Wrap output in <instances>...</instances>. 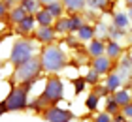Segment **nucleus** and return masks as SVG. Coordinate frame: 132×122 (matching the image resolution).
I'll return each mask as SVG.
<instances>
[{
  "mask_svg": "<svg viewBox=\"0 0 132 122\" xmlns=\"http://www.w3.org/2000/svg\"><path fill=\"white\" fill-rule=\"evenodd\" d=\"M62 98H64V85H62V81L59 77H49L47 83H45V88H44V92H42V96L36 98L34 101H30L28 107L34 109V111H40L42 107L47 109V105H55V103H59Z\"/></svg>",
  "mask_w": 132,
  "mask_h": 122,
  "instance_id": "nucleus-1",
  "label": "nucleus"
},
{
  "mask_svg": "<svg viewBox=\"0 0 132 122\" xmlns=\"http://www.w3.org/2000/svg\"><path fill=\"white\" fill-rule=\"evenodd\" d=\"M40 60H42V68H44L45 71H59V70H62L66 66L64 53L59 47H55V45H47V47L42 49Z\"/></svg>",
  "mask_w": 132,
  "mask_h": 122,
  "instance_id": "nucleus-2",
  "label": "nucleus"
},
{
  "mask_svg": "<svg viewBox=\"0 0 132 122\" xmlns=\"http://www.w3.org/2000/svg\"><path fill=\"white\" fill-rule=\"evenodd\" d=\"M40 70H42V60L32 57L30 60H27L25 64L17 66V70L13 73V81L15 83H30V81H36L40 75Z\"/></svg>",
  "mask_w": 132,
  "mask_h": 122,
  "instance_id": "nucleus-3",
  "label": "nucleus"
},
{
  "mask_svg": "<svg viewBox=\"0 0 132 122\" xmlns=\"http://www.w3.org/2000/svg\"><path fill=\"white\" fill-rule=\"evenodd\" d=\"M36 81H30V83H25L23 87H13L11 92L6 98V105H8V111H25L28 107V101H27V94L30 87Z\"/></svg>",
  "mask_w": 132,
  "mask_h": 122,
  "instance_id": "nucleus-4",
  "label": "nucleus"
},
{
  "mask_svg": "<svg viewBox=\"0 0 132 122\" xmlns=\"http://www.w3.org/2000/svg\"><path fill=\"white\" fill-rule=\"evenodd\" d=\"M32 53H34V47L28 40H17L13 43V47H11L10 62L15 64V66H21V64H25L27 60L32 58Z\"/></svg>",
  "mask_w": 132,
  "mask_h": 122,
  "instance_id": "nucleus-5",
  "label": "nucleus"
},
{
  "mask_svg": "<svg viewBox=\"0 0 132 122\" xmlns=\"http://www.w3.org/2000/svg\"><path fill=\"white\" fill-rule=\"evenodd\" d=\"M74 118V115H72L68 109H61V107H47L44 111V120L45 122H70Z\"/></svg>",
  "mask_w": 132,
  "mask_h": 122,
  "instance_id": "nucleus-6",
  "label": "nucleus"
},
{
  "mask_svg": "<svg viewBox=\"0 0 132 122\" xmlns=\"http://www.w3.org/2000/svg\"><path fill=\"white\" fill-rule=\"evenodd\" d=\"M36 38H38L42 43H51V41L55 40V28L40 26V30H36Z\"/></svg>",
  "mask_w": 132,
  "mask_h": 122,
  "instance_id": "nucleus-7",
  "label": "nucleus"
},
{
  "mask_svg": "<svg viewBox=\"0 0 132 122\" xmlns=\"http://www.w3.org/2000/svg\"><path fill=\"white\" fill-rule=\"evenodd\" d=\"M93 68L96 70L98 73H108L111 70V60L110 57H96L93 60Z\"/></svg>",
  "mask_w": 132,
  "mask_h": 122,
  "instance_id": "nucleus-8",
  "label": "nucleus"
},
{
  "mask_svg": "<svg viewBox=\"0 0 132 122\" xmlns=\"http://www.w3.org/2000/svg\"><path fill=\"white\" fill-rule=\"evenodd\" d=\"M53 19H55V17L51 15V11L47 8H42L38 13H36V23H40V26H51Z\"/></svg>",
  "mask_w": 132,
  "mask_h": 122,
  "instance_id": "nucleus-9",
  "label": "nucleus"
},
{
  "mask_svg": "<svg viewBox=\"0 0 132 122\" xmlns=\"http://www.w3.org/2000/svg\"><path fill=\"white\" fill-rule=\"evenodd\" d=\"M121 83H123V77L119 75V73H110V75H108V81H106V87H108L110 92H115V90H119Z\"/></svg>",
  "mask_w": 132,
  "mask_h": 122,
  "instance_id": "nucleus-10",
  "label": "nucleus"
},
{
  "mask_svg": "<svg viewBox=\"0 0 132 122\" xmlns=\"http://www.w3.org/2000/svg\"><path fill=\"white\" fill-rule=\"evenodd\" d=\"M34 24H36V17L27 15L25 21H21L19 24H17V32H19V34H28V32L34 28Z\"/></svg>",
  "mask_w": 132,
  "mask_h": 122,
  "instance_id": "nucleus-11",
  "label": "nucleus"
},
{
  "mask_svg": "<svg viewBox=\"0 0 132 122\" xmlns=\"http://www.w3.org/2000/svg\"><path fill=\"white\" fill-rule=\"evenodd\" d=\"M113 98H115V101L121 107L128 105V103L132 101V94L128 92V90H115V92H113Z\"/></svg>",
  "mask_w": 132,
  "mask_h": 122,
  "instance_id": "nucleus-12",
  "label": "nucleus"
},
{
  "mask_svg": "<svg viewBox=\"0 0 132 122\" xmlns=\"http://www.w3.org/2000/svg\"><path fill=\"white\" fill-rule=\"evenodd\" d=\"M27 11H25V8L23 6H19V8H13L11 10V13H10V19H11V23H15V24H19L21 21H25L27 19Z\"/></svg>",
  "mask_w": 132,
  "mask_h": 122,
  "instance_id": "nucleus-13",
  "label": "nucleus"
},
{
  "mask_svg": "<svg viewBox=\"0 0 132 122\" xmlns=\"http://www.w3.org/2000/svg\"><path fill=\"white\" fill-rule=\"evenodd\" d=\"M104 51H106V45L102 43L100 40H93V41H91V45H89V53H91L94 58H96V57H102V53H104Z\"/></svg>",
  "mask_w": 132,
  "mask_h": 122,
  "instance_id": "nucleus-14",
  "label": "nucleus"
},
{
  "mask_svg": "<svg viewBox=\"0 0 132 122\" xmlns=\"http://www.w3.org/2000/svg\"><path fill=\"white\" fill-rule=\"evenodd\" d=\"M62 4L68 11H81L85 8V0H62Z\"/></svg>",
  "mask_w": 132,
  "mask_h": 122,
  "instance_id": "nucleus-15",
  "label": "nucleus"
},
{
  "mask_svg": "<svg viewBox=\"0 0 132 122\" xmlns=\"http://www.w3.org/2000/svg\"><path fill=\"white\" fill-rule=\"evenodd\" d=\"M23 8H25V11L28 15H32V13H38L40 11V0H23Z\"/></svg>",
  "mask_w": 132,
  "mask_h": 122,
  "instance_id": "nucleus-16",
  "label": "nucleus"
},
{
  "mask_svg": "<svg viewBox=\"0 0 132 122\" xmlns=\"http://www.w3.org/2000/svg\"><path fill=\"white\" fill-rule=\"evenodd\" d=\"M113 21H115V26H117V28H121V30H125V28L128 26V23H130L128 13H115Z\"/></svg>",
  "mask_w": 132,
  "mask_h": 122,
  "instance_id": "nucleus-17",
  "label": "nucleus"
},
{
  "mask_svg": "<svg viewBox=\"0 0 132 122\" xmlns=\"http://www.w3.org/2000/svg\"><path fill=\"white\" fill-rule=\"evenodd\" d=\"M106 53L110 58H117L119 54H121V45L117 43V41H110V43L106 45Z\"/></svg>",
  "mask_w": 132,
  "mask_h": 122,
  "instance_id": "nucleus-18",
  "label": "nucleus"
},
{
  "mask_svg": "<svg viewBox=\"0 0 132 122\" xmlns=\"http://www.w3.org/2000/svg\"><path fill=\"white\" fill-rule=\"evenodd\" d=\"M77 36H79V40H93L94 38V28L83 24V26L77 30Z\"/></svg>",
  "mask_w": 132,
  "mask_h": 122,
  "instance_id": "nucleus-19",
  "label": "nucleus"
},
{
  "mask_svg": "<svg viewBox=\"0 0 132 122\" xmlns=\"http://www.w3.org/2000/svg\"><path fill=\"white\" fill-rule=\"evenodd\" d=\"M83 26V21H81V17H77V15H72L70 19H68V32H77Z\"/></svg>",
  "mask_w": 132,
  "mask_h": 122,
  "instance_id": "nucleus-20",
  "label": "nucleus"
},
{
  "mask_svg": "<svg viewBox=\"0 0 132 122\" xmlns=\"http://www.w3.org/2000/svg\"><path fill=\"white\" fill-rule=\"evenodd\" d=\"M98 81H100V73L93 68V70L85 75V83H89V85H98Z\"/></svg>",
  "mask_w": 132,
  "mask_h": 122,
  "instance_id": "nucleus-21",
  "label": "nucleus"
},
{
  "mask_svg": "<svg viewBox=\"0 0 132 122\" xmlns=\"http://www.w3.org/2000/svg\"><path fill=\"white\" fill-rule=\"evenodd\" d=\"M119 107H121V105L115 101V98H113V96L108 98V109H106V111L110 113V115H117L119 113Z\"/></svg>",
  "mask_w": 132,
  "mask_h": 122,
  "instance_id": "nucleus-22",
  "label": "nucleus"
},
{
  "mask_svg": "<svg viewBox=\"0 0 132 122\" xmlns=\"http://www.w3.org/2000/svg\"><path fill=\"white\" fill-rule=\"evenodd\" d=\"M45 8L51 11L53 17H61V15H62V6L59 4V2H53V4H49V6H45Z\"/></svg>",
  "mask_w": 132,
  "mask_h": 122,
  "instance_id": "nucleus-23",
  "label": "nucleus"
},
{
  "mask_svg": "<svg viewBox=\"0 0 132 122\" xmlns=\"http://www.w3.org/2000/svg\"><path fill=\"white\" fill-rule=\"evenodd\" d=\"M85 105H87V109H89V111H93V109H96V107H98V96H96V94L93 92L91 96L87 98Z\"/></svg>",
  "mask_w": 132,
  "mask_h": 122,
  "instance_id": "nucleus-24",
  "label": "nucleus"
},
{
  "mask_svg": "<svg viewBox=\"0 0 132 122\" xmlns=\"http://www.w3.org/2000/svg\"><path fill=\"white\" fill-rule=\"evenodd\" d=\"M74 88H76V94H81L83 88H85V77H79V79H74Z\"/></svg>",
  "mask_w": 132,
  "mask_h": 122,
  "instance_id": "nucleus-25",
  "label": "nucleus"
},
{
  "mask_svg": "<svg viewBox=\"0 0 132 122\" xmlns=\"http://www.w3.org/2000/svg\"><path fill=\"white\" fill-rule=\"evenodd\" d=\"M55 32H68V19H61L55 26Z\"/></svg>",
  "mask_w": 132,
  "mask_h": 122,
  "instance_id": "nucleus-26",
  "label": "nucleus"
},
{
  "mask_svg": "<svg viewBox=\"0 0 132 122\" xmlns=\"http://www.w3.org/2000/svg\"><path fill=\"white\" fill-rule=\"evenodd\" d=\"M96 122H113V120H111V115L106 111V113H100L96 117Z\"/></svg>",
  "mask_w": 132,
  "mask_h": 122,
  "instance_id": "nucleus-27",
  "label": "nucleus"
},
{
  "mask_svg": "<svg viewBox=\"0 0 132 122\" xmlns=\"http://www.w3.org/2000/svg\"><path fill=\"white\" fill-rule=\"evenodd\" d=\"M94 94H96L98 98L100 96H108V94H110V90H108V87H96V88H94Z\"/></svg>",
  "mask_w": 132,
  "mask_h": 122,
  "instance_id": "nucleus-28",
  "label": "nucleus"
},
{
  "mask_svg": "<svg viewBox=\"0 0 132 122\" xmlns=\"http://www.w3.org/2000/svg\"><path fill=\"white\" fill-rule=\"evenodd\" d=\"M125 32L121 28H117V26H113V28H110V36H113V38H121Z\"/></svg>",
  "mask_w": 132,
  "mask_h": 122,
  "instance_id": "nucleus-29",
  "label": "nucleus"
},
{
  "mask_svg": "<svg viewBox=\"0 0 132 122\" xmlns=\"http://www.w3.org/2000/svg\"><path fill=\"white\" fill-rule=\"evenodd\" d=\"M123 115H125L127 118H132V101L128 103V105H125V107H123Z\"/></svg>",
  "mask_w": 132,
  "mask_h": 122,
  "instance_id": "nucleus-30",
  "label": "nucleus"
},
{
  "mask_svg": "<svg viewBox=\"0 0 132 122\" xmlns=\"http://www.w3.org/2000/svg\"><path fill=\"white\" fill-rule=\"evenodd\" d=\"M89 4H91L93 8H104V6H106V0H89Z\"/></svg>",
  "mask_w": 132,
  "mask_h": 122,
  "instance_id": "nucleus-31",
  "label": "nucleus"
},
{
  "mask_svg": "<svg viewBox=\"0 0 132 122\" xmlns=\"http://www.w3.org/2000/svg\"><path fill=\"white\" fill-rule=\"evenodd\" d=\"M130 66H132V58H130V57H125V58H123V62H121V68L130 70Z\"/></svg>",
  "mask_w": 132,
  "mask_h": 122,
  "instance_id": "nucleus-32",
  "label": "nucleus"
},
{
  "mask_svg": "<svg viewBox=\"0 0 132 122\" xmlns=\"http://www.w3.org/2000/svg\"><path fill=\"white\" fill-rule=\"evenodd\" d=\"M6 11H8V4H6V2H0V19L6 15Z\"/></svg>",
  "mask_w": 132,
  "mask_h": 122,
  "instance_id": "nucleus-33",
  "label": "nucleus"
},
{
  "mask_svg": "<svg viewBox=\"0 0 132 122\" xmlns=\"http://www.w3.org/2000/svg\"><path fill=\"white\" fill-rule=\"evenodd\" d=\"M113 122H128V120H127V117H125V115H119V113H117L115 118H113Z\"/></svg>",
  "mask_w": 132,
  "mask_h": 122,
  "instance_id": "nucleus-34",
  "label": "nucleus"
},
{
  "mask_svg": "<svg viewBox=\"0 0 132 122\" xmlns=\"http://www.w3.org/2000/svg\"><path fill=\"white\" fill-rule=\"evenodd\" d=\"M4 113H8V105H6V100L0 101V117H2Z\"/></svg>",
  "mask_w": 132,
  "mask_h": 122,
  "instance_id": "nucleus-35",
  "label": "nucleus"
},
{
  "mask_svg": "<svg viewBox=\"0 0 132 122\" xmlns=\"http://www.w3.org/2000/svg\"><path fill=\"white\" fill-rule=\"evenodd\" d=\"M42 4H45V6H49V4H53V2H57V0H40Z\"/></svg>",
  "mask_w": 132,
  "mask_h": 122,
  "instance_id": "nucleus-36",
  "label": "nucleus"
},
{
  "mask_svg": "<svg viewBox=\"0 0 132 122\" xmlns=\"http://www.w3.org/2000/svg\"><path fill=\"white\" fill-rule=\"evenodd\" d=\"M17 2V0H6V4H8V6H11V4H15ZM21 2H23V0H21Z\"/></svg>",
  "mask_w": 132,
  "mask_h": 122,
  "instance_id": "nucleus-37",
  "label": "nucleus"
},
{
  "mask_svg": "<svg viewBox=\"0 0 132 122\" xmlns=\"http://www.w3.org/2000/svg\"><path fill=\"white\" fill-rule=\"evenodd\" d=\"M128 19H130V23H132V8L128 10Z\"/></svg>",
  "mask_w": 132,
  "mask_h": 122,
  "instance_id": "nucleus-38",
  "label": "nucleus"
},
{
  "mask_svg": "<svg viewBox=\"0 0 132 122\" xmlns=\"http://www.w3.org/2000/svg\"><path fill=\"white\" fill-rule=\"evenodd\" d=\"M125 2H127V4L130 6V8H132V0H125Z\"/></svg>",
  "mask_w": 132,
  "mask_h": 122,
  "instance_id": "nucleus-39",
  "label": "nucleus"
},
{
  "mask_svg": "<svg viewBox=\"0 0 132 122\" xmlns=\"http://www.w3.org/2000/svg\"><path fill=\"white\" fill-rule=\"evenodd\" d=\"M130 94H132V81H130Z\"/></svg>",
  "mask_w": 132,
  "mask_h": 122,
  "instance_id": "nucleus-40",
  "label": "nucleus"
}]
</instances>
